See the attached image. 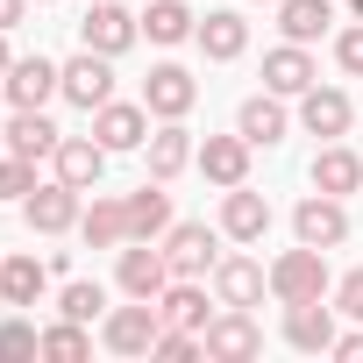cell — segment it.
Masks as SVG:
<instances>
[{"mask_svg": "<svg viewBox=\"0 0 363 363\" xmlns=\"http://www.w3.org/2000/svg\"><path fill=\"white\" fill-rule=\"evenodd\" d=\"M93 135H100L107 150H143V143H150V107L107 100V107H93Z\"/></svg>", "mask_w": 363, "mask_h": 363, "instance_id": "obj_13", "label": "cell"}, {"mask_svg": "<svg viewBox=\"0 0 363 363\" xmlns=\"http://www.w3.org/2000/svg\"><path fill=\"white\" fill-rule=\"evenodd\" d=\"M171 228V193H164V178H150L143 193H128V235L135 242H157Z\"/></svg>", "mask_w": 363, "mask_h": 363, "instance_id": "obj_23", "label": "cell"}, {"mask_svg": "<svg viewBox=\"0 0 363 363\" xmlns=\"http://www.w3.org/2000/svg\"><path fill=\"white\" fill-rule=\"evenodd\" d=\"M235 128H242V135H250V150H257V143H264V150H271V143H278V135H285V107H278V93H271V86H264V93H257V100H242V114H235Z\"/></svg>", "mask_w": 363, "mask_h": 363, "instance_id": "obj_27", "label": "cell"}, {"mask_svg": "<svg viewBox=\"0 0 363 363\" xmlns=\"http://www.w3.org/2000/svg\"><path fill=\"white\" fill-rule=\"evenodd\" d=\"M0 86H8V100H15V107H43V100L65 86V72H57L50 57H15Z\"/></svg>", "mask_w": 363, "mask_h": 363, "instance_id": "obj_15", "label": "cell"}, {"mask_svg": "<svg viewBox=\"0 0 363 363\" xmlns=\"http://www.w3.org/2000/svg\"><path fill=\"white\" fill-rule=\"evenodd\" d=\"M157 313H164V328H200V335H207V292H200L193 278L164 285V292H157Z\"/></svg>", "mask_w": 363, "mask_h": 363, "instance_id": "obj_26", "label": "cell"}, {"mask_svg": "<svg viewBox=\"0 0 363 363\" xmlns=\"http://www.w3.org/2000/svg\"><path fill=\"white\" fill-rule=\"evenodd\" d=\"M8 65H15V57H8V29H0V79H8Z\"/></svg>", "mask_w": 363, "mask_h": 363, "instance_id": "obj_40", "label": "cell"}, {"mask_svg": "<svg viewBox=\"0 0 363 363\" xmlns=\"http://www.w3.org/2000/svg\"><path fill=\"white\" fill-rule=\"evenodd\" d=\"M200 29V15L186 8V0H150V15H143V36L150 43H186Z\"/></svg>", "mask_w": 363, "mask_h": 363, "instance_id": "obj_30", "label": "cell"}, {"mask_svg": "<svg viewBox=\"0 0 363 363\" xmlns=\"http://www.w3.org/2000/svg\"><path fill=\"white\" fill-rule=\"evenodd\" d=\"M264 86H271L278 100H299V93L313 86V57H306V43H278V50L264 57Z\"/></svg>", "mask_w": 363, "mask_h": 363, "instance_id": "obj_20", "label": "cell"}, {"mask_svg": "<svg viewBox=\"0 0 363 363\" xmlns=\"http://www.w3.org/2000/svg\"><path fill=\"white\" fill-rule=\"evenodd\" d=\"M193 157H200V150H193V128H186V121H164V128L150 135V178H164V186H171Z\"/></svg>", "mask_w": 363, "mask_h": 363, "instance_id": "obj_22", "label": "cell"}, {"mask_svg": "<svg viewBox=\"0 0 363 363\" xmlns=\"http://www.w3.org/2000/svg\"><path fill=\"white\" fill-rule=\"evenodd\" d=\"M335 313H349V320H363V271H349V278L335 285Z\"/></svg>", "mask_w": 363, "mask_h": 363, "instance_id": "obj_36", "label": "cell"}, {"mask_svg": "<svg viewBox=\"0 0 363 363\" xmlns=\"http://www.w3.org/2000/svg\"><path fill=\"white\" fill-rule=\"evenodd\" d=\"M22 8H29V0H0V29H15V22H22Z\"/></svg>", "mask_w": 363, "mask_h": 363, "instance_id": "obj_39", "label": "cell"}, {"mask_svg": "<svg viewBox=\"0 0 363 363\" xmlns=\"http://www.w3.org/2000/svg\"><path fill=\"white\" fill-rule=\"evenodd\" d=\"M264 285H271V271H264L257 257H221V264H214V292H221V306H257Z\"/></svg>", "mask_w": 363, "mask_h": 363, "instance_id": "obj_17", "label": "cell"}, {"mask_svg": "<svg viewBox=\"0 0 363 363\" xmlns=\"http://www.w3.org/2000/svg\"><path fill=\"white\" fill-rule=\"evenodd\" d=\"M328 356H342V363H363V328H356V335H335V349H328Z\"/></svg>", "mask_w": 363, "mask_h": 363, "instance_id": "obj_38", "label": "cell"}, {"mask_svg": "<svg viewBox=\"0 0 363 363\" xmlns=\"http://www.w3.org/2000/svg\"><path fill=\"white\" fill-rule=\"evenodd\" d=\"M221 235H235V242H264V235H271V200L250 193V186H228V200H221Z\"/></svg>", "mask_w": 363, "mask_h": 363, "instance_id": "obj_14", "label": "cell"}, {"mask_svg": "<svg viewBox=\"0 0 363 363\" xmlns=\"http://www.w3.org/2000/svg\"><path fill=\"white\" fill-rule=\"evenodd\" d=\"M271 292L292 306V299H328V250H313V242H299V250H285L278 264H271Z\"/></svg>", "mask_w": 363, "mask_h": 363, "instance_id": "obj_1", "label": "cell"}, {"mask_svg": "<svg viewBox=\"0 0 363 363\" xmlns=\"http://www.w3.org/2000/svg\"><path fill=\"white\" fill-rule=\"evenodd\" d=\"M157 328H164L157 299H135V306H114V313H107L100 342H107L114 356H150V349H157Z\"/></svg>", "mask_w": 363, "mask_h": 363, "instance_id": "obj_2", "label": "cell"}, {"mask_svg": "<svg viewBox=\"0 0 363 363\" xmlns=\"http://www.w3.org/2000/svg\"><path fill=\"white\" fill-rule=\"evenodd\" d=\"M207 342H193V328H157V349L150 356H164V363H193Z\"/></svg>", "mask_w": 363, "mask_h": 363, "instance_id": "obj_33", "label": "cell"}, {"mask_svg": "<svg viewBox=\"0 0 363 363\" xmlns=\"http://www.w3.org/2000/svg\"><path fill=\"white\" fill-rule=\"evenodd\" d=\"M93 342H86V320H57L50 335H43V356H86Z\"/></svg>", "mask_w": 363, "mask_h": 363, "instance_id": "obj_34", "label": "cell"}, {"mask_svg": "<svg viewBox=\"0 0 363 363\" xmlns=\"http://www.w3.org/2000/svg\"><path fill=\"white\" fill-rule=\"evenodd\" d=\"M29 193H36V164L8 150L0 157V200H29Z\"/></svg>", "mask_w": 363, "mask_h": 363, "instance_id": "obj_32", "label": "cell"}, {"mask_svg": "<svg viewBox=\"0 0 363 363\" xmlns=\"http://www.w3.org/2000/svg\"><path fill=\"white\" fill-rule=\"evenodd\" d=\"M207 356H221V363H250L257 349H264V328L250 320V306H228L221 320H207Z\"/></svg>", "mask_w": 363, "mask_h": 363, "instance_id": "obj_8", "label": "cell"}, {"mask_svg": "<svg viewBox=\"0 0 363 363\" xmlns=\"http://www.w3.org/2000/svg\"><path fill=\"white\" fill-rule=\"evenodd\" d=\"M193 164L214 178L221 193H228V186H242V178H250V135H242V128H235V135H207Z\"/></svg>", "mask_w": 363, "mask_h": 363, "instance_id": "obj_12", "label": "cell"}, {"mask_svg": "<svg viewBox=\"0 0 363 363\" xmlns=\"http://www.w3.org/2000/svg\"><path fill=\"white\" fill-rule=\"evenodd\" d=\"M193 100H200V86H193V72H186V65H157V72L143 79V107H150L157 121H186V114H193Z\"/></svg>", "mask_w": 363, "mask_h": 363, "instance_id": "obj_6", "label": "cell"}, {"mask_svg": "<svg viewBox=\"0 0 363 363\" xmlns=\"http://www.w3.org/2000/svg\"><path fill=\"white\" fill-rule=\"evenodd\" d=\"M356 186H363V157L342 150V143H328V150L313 157V193H335V200H342V193H356Z\"/></svg>", "mask_w": 363, "mask_h": 363, "instance_id": "obj_24", "label": "cell"}, {"mask_svg": "<svg viewBox=\"0 0 363 363\" xmlns=\"http://www.w3.org/2000/svg\"><path fill=\"white\" fill-rule=\"evenodd\" d=\"M221 242H214V228L207 221H178V228H164V264H171V278H207L221 257H214Z\"/></svg>", "mask_w": 363, "mask_h": 363, "instance_id": "obj_3", "label": "cell"}, {"mask_svg": "<svg viewBox=\"0 0 363 363\" xmlns=\"http://www.w3.org/2000/svg\"><path fill=\"white\" fill-rule=\"evenodd\" d=\"M193 43H200L214 65H228V57H242V50H250V22H242L235 8H214V15L193 29Z\"/></svg>", "mask_w": 363, "mask_h": 363, "instance_id": "obj_19", "label": "cell"}, {"mask_svg": "<svg viewBox=\"0 0 363 363\" xmlns=\"http://www.w3.org/2000/svg\"><path fill=\"white\" fill-rule=\"evenodd\" d=\"M57 143H65V128H57L43 107H15V121H8V150H15V157L36 164V157H57Z\"/></svg>", "mask_w": 363, "mask_h": 363, "instance_id": "obj_16", "label": "cell"}, {"mask_svg": "<svg viewBox=\"0 0 363 363\" xmlns=\"http://www.w3.org/2000/svg\"><path fill=\"white\" fill-rule=\"evenodd\" d=\"M0 356H43V335L29 320H8V328H0Z\"/></svg>", "mask_w": 363, "mask_h": 363, "instance_id": "obj_35", "label": "cell"}, {"mask_svg": "<svg viewBox=\"0 0 363 363\" xmlns=\"http://www.w3.org/2000/svg\"><path fill=\"white\" fill-rule=\"evenodd\" d=\"M22 214H29V228L36 235H65V228H79V186H36L29 200H22Z\"/></svg>", "mask_w": 363, "mask_h": 363, "instance_id": "obj_9", "label": "cell"}, {"mask_svg": "<svg viewBox=\"0 0 363 363\" xmlns=\"http://www.w3.org/2000/svg\"><path fill=\"white\" fill-rule=\"evenodd\" d=\"M299 121H306V135H328V143H335V135H349L356 107H349V93H335V86L313 79V86L299 93Z\"/></svg>", "mask_w": 363, "mask_h": 363, "instance_id": "obj_10", "label": "cell"}, {"mask_svg": "<svg viewBox=\"0 0 363 363\" xmlns=\"http://www.w3.org/2000/svg\"><path fill=\"white\" fill-rule=\"evenodd\" d=\"M135 36H143V22H135L128 8H114V0H93L86 22H79V43H86V50H100V57H121Z\"/></svg>", "mask_w": 363, "mask_h": 363, "instance_id": "obj_4", "label": "cell"}, {"mask_svg": "<svg viewBox=\"0 0 363 363\" xmlns=\"http://www.w3.org/2000/svg\"><path fill=\"white\" fill-rule=\"evenodd\" d=\"M335 57H342V72H356V79H363V22L335 36Z\"/></svg>", "mask_w": 363, "mask_h": 363, "instance_id": "obj_37", "label": "cell"}, {"mask_svg": "<svg viewBox=\"0 0 363 363\" xmlns=\"http://www.w3.org/2000/svg\"><path fill=\"white\" fill-rule=\"evenodd\" d=\"M349 8H356V22H363V0H349Z\"/></svg>", "mask_w": 363, "mask_h": 363, "instance_id": "obj_41", "label": "cell"}, {"mask_svg": "<svg viewBox=\"0 0 363 363\" xmlns=\"http://www.w3.org/2000/svg\"><path fill=\"white\" fill-rule=\"evenodd\" d=\"M57 93H65L72 107H86V114H93V107H107V100H114V57L79 50V57L65 65V86H57Z\"/></svg>", "mask_w": 363, "mask_h": 363, "instance_id": "obj_5", "label": "cell"}, {"mask_svg": "<svg viewBox=\"0 0 363 363\" xmlns=\"http://www.w3.org/2000/svg\"><path fill=\"white\" fill-rule=\"evenodd\" d=\"M79 235H86L93 250H114V242H128V200H93V207L79 214Z\"/></svg>", "mask_w": 363, "mask_h": 363, "instance_id": "obj_28", "label": "cell"}, {"mask_svg": "<svg viewBox=\"0 0 363 363\" xmlns=\"http://www.w3.org/2000/svg\"><path fill=\"white\" fill-rule=\"evenodd\" d=\"M0 143H8V128H0Z\"/></svg>", "mask_w": 363, "mask_h": 363, "instance_id": "obj_42", "label": "cell"}, {"mask_svg": "<svg viewBox=\"0 0 363 363\" xmlns=\"http://www.w3.org/2000/svg\"><path fill=\"white\" fill-rule=\"evenodd\" d=\"M107 157H114V150H107L100 135H65L50 164H57V178H65V186H79V193H86V186H100V171H107Z\"/></svg>", "mask_w": 363, "mask_h": 363, "instance_id": "obj_11", "label": "cell"}, {"mask_svg": "<svg viewBox=\"0 0 363 363\" xmlns=\"http://www.w3.org/2000/svg\"><path fill=\"white\" fill-rule=\"evenodd\" d=\"M328 22H335V0H278L285 43H313V36H328Z\"/></svg>", "mask_w": 363, "mask_h": 363, "instance_id": "obj_25", "label": "cell"}, {"mask_svg": "<svg viewBox=\"0 0 363 363\" xmlns=\"http://www.w3.org/2000/svg\"><path fill=\"white\" fill-rule=\"evenodd\" d=\"M114 278H121L128 299H157V292L171 285V264H164V250L143 242V250H121V271H114Z\"/></svg>", "mask_w": 363, "mask_h": 363, "instance_id": "obj_21", "label": "cell"}, {"mask_svg": "<svg viewBox=\"0 0 363 363\" xmlns=\"http://www.w3.org/2000/svg\"><path fill=\"white\" fill-rule=\"evenodd\" d=\"M43 285H50V271L36 257H8V264H0V299H8V306H36Z\"/></svg>", "mask_w": 363, "mask_h": 363, "instance_id": "obj_29", "label": "cell"}, {"mask_svg": "<svg viewBox=\"0 0 363 363\" xmlns=\"http://www.w3.org/2000/svg\"><path fill=\"white\" fill-rule=\"evenodd\" d=\"M100 306H107V292H100V285H86V278L57 292V313H65V320H100Z\"/></svg>", "mask_w": 363, "mask_h": 363, "instance_id": "obj_31", "label": "cell"}, {"mask_svg": "<svg viewBox=\"0 0 363 363\" xmlns=\"http://www.w3.org/2000/svg\"><path fill=\"white\" fill-rule=\"evenodd\" d=\"M271 8H278V0H271Z\"/></svg>", "mask_w": 363, "mask_h": 363, "instance_id": "obj_43", "label": "cell"}, {"mask_svg": "<svg viewBox=\"0 0 363 363\" xmlns=\"http://www.w3.org/2000/svg\"><path fill=\"white\" fill-rule=\"evenodd\" d=\"M292 235H299V242H313V250H342V242H349V214H342V200H335V193H313V200H299V214H292Z\"/></svg>", "mask_w": 363, "mask_h": 363, "instance_id": "obj_7", "label": "cell"}, {"mask_svg": "<svg viewBox=\"0 0 363 363\" xmlns=\"http://www.w3.org/2000/svg\"><path fill=\"white\" fill-rule=\"evenodd\" d=\"M285 342L292 349H335V306L328 299H292L285 306Z\"/></svg>", "mask_w": 363, "mask_h": 363, "instance_id": "obj_18", "label": "cell"}]
</instances>
